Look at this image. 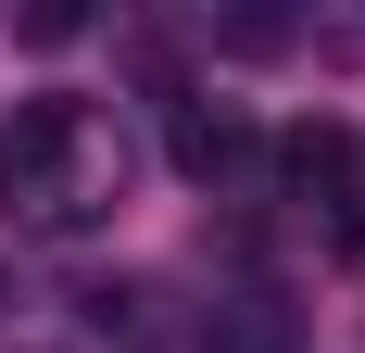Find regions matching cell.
<instances>
[{"label": "cell", "instance_id": "cell-1", "mask_svg": "<svg viewBox=\"0 0 365 353\" xmlns=\"http://www.w3.org/2000/svg\"><path fill=\"white\" fill-rule=\"evenodd\" d=\"M126 176H139V151L101 101H26L0 139V214L26 240H88V227H113Z\"/></svg>", "mask_w": 365, "mask_h": 353}, {"label": "cell", "instance_id": "cell-2", "mask_svg": "<svg viewBox=\"0 0 365 353\" xmlns=\"http://www.w3.org/2000/svg\"><path fill=\"white\" fill-rule=\"evenodd\" d=\"M202 353H290V303H277V290H215Z\"/></svg>", "mask_w": 365, "mask_h": 353}, {"label": "cell", "instance_id": "cell-3", "mask_svg": "<svg viewBox=\"0 0 365 353\" xmlns=\"http://www.w3.org/2000/svg\"><path fill=\"white\" fill-rule=\"evenodd\" d=\"M240 151H252V126H240L227 101H177V164L189 176H227Z\"/></svg>", "mask_w": 365, "mask_h": 353}, {"label": "cell", "instance_id": "cell-4", "mask_svg": "<svg viewBox=\"0 0 365 353\" xmlns=\"http://www.w3.org/2000/svg\"><path fill=\"white\" fill-rule=\"evenodd\" d=\"M13 38H26V51H63V38H88V13H76V0H26Z\"/></svg>", "mask_w": 365, "mask_h": 353}]
</instances>
